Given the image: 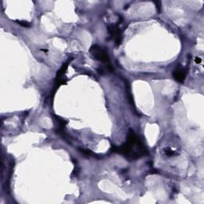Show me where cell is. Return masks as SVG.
Returning a JSON list of instances; mask_svg holds the SVG:
<instances>
[{"label":"cell","mask_w":204,"mask_h":204,"mask_svg":"<svg viewBox=\"0 0 204 204\" xmlns=\"http://www.w3.org/2000/svg\"><path fill=\"white\" fill-rule=\"evenodd\" d=\"M165 154H166L167 156H173V155H176V152L174 151H172V149L167 148L165 149Z\"/></svg>","instance_id":"6"},{"label":"cell","mask_w":204,"mask_h":204,"mask_svg":"<svg viewBox=\"0 0 204 204\" xmlns=\"http://www.w3.org/2000/svg\"><path fill=\"white\" fill-rule=\"evenodd\" d=\"M173 76H174L175 80L178 82H183L186 78V73L183 69L181 67H178L175 70L174 73H173Z\"/></svg>","instance_id":"4"},{"label":"cell","mask_w":204,"mask_h":204,"mask_svg":"<svg viewBox=\"0 0 204 204\" xmlns=\"http://www.w3.org/2000/svg\"><path fill=\"white\" fill-rule=\"evenodd\" d=\"M89 53L92 54V56L95 58L96 60L100 61L101 62L104 63L106 65L107 70L112 71V68L109 55L103 48L98 46V45H93L89 49Z\"/></svg>","instance_id":"2"},{"label":"cell","mask_w":204,"mask_h":204,"mask_svg":"<svg viewBox=\"0 0 204 204\" xmlns=\"http://www.w3.org/2000/svg\"><path fill=\"white\" fill-rule=\"evenodd\" d=\"M195 62L196 63H198V64H200V63H201L202 60H201V58H195Z\"/></svg>","instance_id":"8"},{"label":"cell","mask_w":204,"mask_h":204,"mask_svg":"<svg viewBox=\"0 0 204 204\" xmlns=\"http://www.w3.org/2000/svg\"><path fill=\"white\" fill-rule=\"evenodd\" d=\"M112 151L132 160H136L148 153L145 147L132 129L128 133L127 142L120 147H112Z\"/></svg>","instance_id":"1"},{"label":"cell","mask_w":204,"mask_h":204,"mask_svg":"<svg viewBox=\"0 0 204 204\" xmlns=\"http://www.w3.org/2000/svg\"><path fill=\"white\" fill-rule=\"evenodd\" d=\"M67 66H68V64L67 63H65V65H63V66L60 69V70L58 71V73L57 74V77H58V79L60 78L61 76H63V74H65V72L66 71V69H67Z\"/></svg>","instance_id":"5"},{"label":"cell","mask_w":204,"mask_h":204,"mask_svg":"<svg viewBox=\"0 0 204 204\" xmlns=\"http://www.w3.org/2000/svg\"><path fill=\"white\" fill-rule=\"evenodd\" d=\"M18 23L20 24L21 26H25V27H29L30 26V24L28 22H26V21H18Z\"/></svg>","instance_id":"7"},{"label":"cell","mask_w":204,"mask_h":204,"mask_svg":"<svg viewBox=\"0 0 204 204\" xmlns=\"http://www.w3.org/2000/svg\"><path fill=\"white\" fill-rule=\"evenodd\" d=\"M108 30L112 38H113L116 44L119 46L122 42V37H121V30L118 27V26L116 24H111L108 26Z\"/></svg>","instance_id":"3"}]
</instances>
